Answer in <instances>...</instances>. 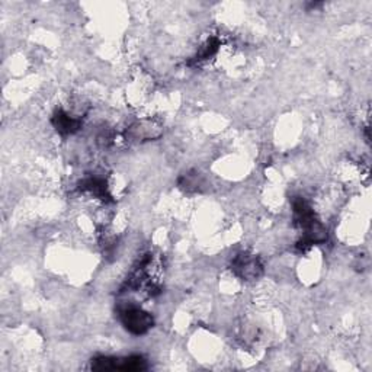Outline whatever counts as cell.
I'll return each mask as SVG.
<instances>
[{
	"instance_id": "1",
	"label": "cell",
	"mask_w": 372,
	"mask_h": 372,
	"mask_svg": "<svg viewBox=\"0 0 372 372\" xmlns=\"http://www.w3.org/2000/svg\"><path fill=\"white\" fill-rule=\"evenodd\" d=\"M294 224L301 231V240L297 243V249L301 252L309 250L312 246L321 245L327 240L326 227L317 220L314 210L301 196L293 200Z\"/></svg>"
},
{
	"instance_id": "2",
	"label": "cell",
	"mask_w": 372,
	"mask_h": 372,
	"mask_svg": "<svg viewBox=\"0 0 372 372\" xmlns=\"http://www.w3.org/2000/svg\"><path fill=\"white\" fill-rule=\"evenodd\" d=\"M118 317L124 329L134 336L146 335L155 326L153 316L134 304H125L120 307Z\"/></svg>"
},
{
	"instance_id": "3",
	"label": "cell",
	"mask_w": 372,
	"mask_h": 372,
	"mask_svg": "<svg viewBox=\"0 0 372 372\" xmlns=\"http://www.w3.org/2000/svg\"><path fill=\"white\" fill-rule=\"evenodd\" d=\"M91 369L94 371H146L148 362L143 355H129L124 358L118 357H96L91 361Z\"/></svg>"
},
{
	"instance_id": "4",
	"label": "cell",
	"mask_w": 372,
	"mask_h": 372,
	"mask_svg": "<svg viewBox=\"0 0 372 372\" xmlns=\"http://www.w3.org/2000/svg\"><path fill=\"white\" fill-rule=\"evenodd\" d=\"M231 271L240 279L255 281L264 272V265H262L257 256L250 253H240L231 262Z\"/></svg>"
},
{
	"instance_id": "5",
	"label": "cell",
	"mask_w": 372,
	"mask_h": 372,
	"mask_svg": "<svg viewBox=\"0 0 372 372\" xmlns=\"http://www.w3.org/2000/svg\"><path fill=\"white\" fill-rule=\"evenodd\" d=\"M51 122L54 128L57 129V133L61 136H72L76 134L77 131L82 128V120L72 117L69 113L58 109L51 118Z\"/></svg>"
},
{
	"instance_id": "6",
	"label": "cell",
	"mask_w": 372,
	"mask_h": 372,
	"mask_svg": "<svg viewBox=\"0 0 372 372\" xmlns=\"http://www.w3.org/2000/svg\"><path fill=\"white\" fill-rule=\"evenodd\" d=\"M79 189L82 192L86 193H91L94 195L95 198L102 200V201H111V193L108 191V185L105 182V179L99 178V177H91V178H86L80 182Z\"/></svg>"
},
{
	"instance_id": "7",
	"label": "cell",
	"mask_w": 372,
	"mask_h": 372,
	"mask_svg": "<svg viewBox=\"0 0 372 372\" xmlns=\"http://www.w3.org/2000/svg\"><path fill=\"white\" fill-rule=\"evenodd\" d=\"M160 134H162L160 129L155 124L140 122V124H136L129 128V137L133 140H139V141L156 139Z\"/></svg>"
},
{
	"instance_id": "8",
	"label": "cell",
	"mask_w": 372,
	"mask_h": 372,
	"mask_svg": "<svg viewBox=\"0 0 372 372\" xmlns=\"http://www.w3.org/2000/svg\"><path fill=\"white\" fill-rule=\"evenodd\" d=\"M218 47H220V41H218L217 38H211L207 41L205 46L203 47V50L196 54L195 57V61H204V60H208L210 57L215 56L217 51H218Z\"/></svg>"
}]
</instances>
